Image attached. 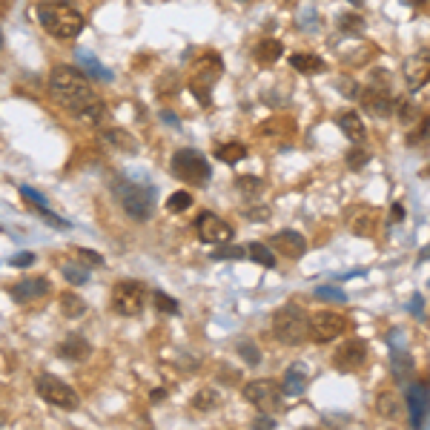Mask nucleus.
<instances>
[{"instance_id": "f257e3e1", "label": "nucleus", "mask_w": 430, "mask_h": 430, "mask_svg": "<svg viewBox=\"0 0 430 430\" xmlns=\"http://www.w3.org/2000/svg\"><path fill=\"white\" fill-rule=\"evenodd\" d=\"M49 92H52V98H55L57 106L75 112V115L87 104L95 101L92 78L87 75L84 69H75V66H55L52 75H49Z\"/></svg>"}, {"instance_id": "f03ea898", "label": "nucleus", "mask_w": 430, "mask_h": 430, "mask_svg": "<svg viewBox=\"0 0 430 430\" xmlns=\"http://www.w3.org/2000/svg\"><path fill=\"white\" fill-rule=\"evenodd\" d=\"M35 15H38L40 26L57 40H72L84 29V15L72 4H66V0H46V4H40L35 9Z\"/></svg>"}, {"instance_id": "7ed1b4c3", "label": "nucleus", "mask_w": 430, "mask_h": 430, "mask_svg": "<svg viewBox=\"0 0 430 430\" xmlns=\"http://www.w3.org/2000/svg\"><path fill=\"white\" fill-rule=\"evenodd\" d=\"M112 192L118 198V204L123 206V212L135 221H150L153 215V198H155V189L150 184H138L132 178H123L118 175L112 181Z\"/></svg>"}, {"instance_id": "20e7f679", "label": "nucleus", "mask_w": 430, "mask_h": 430, "mask_svg": "<svg viewBox=\"0 0 430 430\" xmlns=\"http://www.w3.org/2000/svg\"><path fill=\"white\" fill-rule=\"evenodd\" d=\"M272 333L281 344L296 347L304 338H310V319L299 304H284L272 316Z\"/></svg>"}, {"instance_id": "39448f33", "label": "nucleus", "mask_w": 430, "mask_h": 430, "mask_svg": "<svg viewBox=\"0 0 430 430\" xmlns=\"http://www.w3.org/2000/svg\"><path fill=\"white\" fill-rule=\"evenodd\" d=\"M35 390H38V396H40L46 404H52V407H57V410L75 413V410L81 407V396L72 390L63 379H57V376H52V373H40V376L35 379Z\"/></svg>"}, {"instance_id": "423d86ee", "label": "nucleus", "mask_w": 430, "mask_h": 430, "mask_svg": "<svg viewBox=\"0 0 430 430\" xmlns=\"http://www.w3.org/2000/svg\"><path fill=\"white\" fill-rule=\"evenodd\" d=\"M170 167H172V175H175V178L187 181V184H192V187H206V184H209V175H212L209 161H206L198 150H178V153L172 155Z\"/></svg>"}, {"instance_id": "0eeeda50", "label": "nucleus", "mask_w": 430, "mask_h": 430, "mask_svg": "<svg viewBox=\"0 0 430 430\" xmlns=\"http://www.w3.org/2000/svg\"><path fill=\"white\" fill-rule=\"evenodd\" d=\"M221 72H224V63H221V57L215 55V52H209V55H204V57L198 60L195 75H192V81H189V89H192V95H195L204 106L209 104V92H212L215 81L221 78Z\"/></svg>"}, {"instance_id": "6e6552de", "label": "nucleus", "mask_w": 430, "mask_h": 430, "mask_svg": "<svg viewBox=\"0 0 430 430\" xmlns=\"http://www.w3.org/2000/svg\"><path fill=\"white\" fill-rule=\"evenodd\" d=\"M147 304V287L140 281H118L112 290V310L118 316H138Z\"/></svg>"}, {"instance_id": "1a4fd4ad", "label": "nucleus", "mask_w": 430, "mask_h": 430, "mask_svg": "<svg viewBox=\"0 0 430 430\" xmlns=\"http://www.w3.org/2000/svg\"><path fill=\"white\" fill-rule=\"evenodd\" d=\"M244 399L250 402V404H255L258 410H264V413H270V410H275V407H281V387L275 385V382H270V379H255V382H247L244 385Z\"/></svg>"}, {"instance_id": "9d476101", "label": "nucleus", "mask_w": 430, "mask_h": 430, "mask_svg": "<svg viewBox=\"0 0 430 430\" xmlns=\"http://www.w3.org/2000/svg\"><path fill=\"white\" fill-rule=\"evenodd\" d=\"M365 362H368V344L362 338H350L338 344V350L333 353V368L338 373H355L365 368Z\"/></svg>"}, {"instance_id": "9b49d317", "label": "nucleus", "mask_w": 430, "mask_h": 430, "mask_svg": "<svg viewBox=\"0 0 430 430\" xmlns=\"http://www.w3.org/2000/svg\"><path fill=\"white\" fill-rule=\"evenodd\" d=\"M358 101H362V109L370 112L373 118H387V115H393V109H396V101H393L390 92H387V81H385V84L373 81L370 87H365L362 92H358Z\"/></svg>"}, {"instance_id": "f8f14e48", "label": "nucleus", "mask_w": 430, "mask_h": 430, "mask_svg": "<svg viewBox=\"0 0 430 430\" xmlns=\"http://www.w3.org/2000/svg\"><path fill=\"white\" fill-rule=\"evenodd\" d=\"M344 330H347V319H344L341 313H327V310H321V313H316V316L310 319V338H313L316 344H327V341L344 336Z\"/></svg>"}, {"instance_id": "ddd939ff", "label": "nucleus", "mask_w": 430, "mask_h": 430, "mask_svg": "<svg viewBox=\"0 0 430 430\" xmlns=\"http://www.w3.org/2000/svg\"><path fill=\"white\" fill-rule=\"evenodd\" d=\"M195 230H198L204 244H227L233 238V227L224 219H219L215 212H209V209L201 212L195 219Z\"/></svg>"}, {"instance_id": "4468645a", "label": "nucleus", "mask_w": 430, "mask_h": 430, "mask_svg": "<svg viewBox=\"0 0 430 430\" xmlns=\"http://www.w3.org/2000/svg\"><path fill=\"white\" fill-rule=\"evenodd\" d=\"M407 413L413 427L424 424V416L430 413V382H413L407 387Z\"/></svg>"}, {"instance_id": "2eb2a0df", "label": "nucleus", "mask_w": 430, "mask_h": 430, "mask_svg": "<svg viewBox=\"0 0 430 430\" xmlns=\"http://www.w3.org/2000/svg\"><path fill=\"white\" fill-rule=\"evenodd\" d=\"M9 293L18 304H32V302H38L49 293V281L40 278V275H29V278H21L18 284H12Z\"/></svg>"}, {"instance_id": "dca6fc26", "label": "nucleus", "mask_w": 430, "mask_h": 430, "mask_svg": "<svg viewBox=\"0 0 430 430\" xmlns=\"http://www.w3.org/2000/svg\"><path fill=\"white\" fill-rule=\"evenodd\" d=\"M404 81H407V89H413V92L430 81V52L427 49H419L404 63Z\"/></svg>"}, {"instance_id": "f3484780", "label": "nucleus", "mask_w": 430, "mask_h": 430, "mask_svg": "<svg viewBox=\"0 0 430 430\" xmlns=\"http://www.w3.org/2000/svg\"><path fill=\"white\" fill-rule=\"evenodd\" d=\"M270 244H272V250L281 253L284 258H302V255L307 253V241H304V236L296 233V230H281V233H275Z\"/></svg>"}, {"instance_id": "a211bd4d", "label": "nucleus", "mask_w": 430, "mask_h": 430, "mask_svg": "<svg viewBox=\"0 0 430 430\" xmlns=\"http://www.w3.org/2000/svg\"><path fill=\"white\" fill-rule=\"evenodd\" d=\"M57 353H60V358H69V362H84V358L92 353V347L81 333H69L63 338V344L57 347Z\"/></svg>"}, {"instance_id": "6ab92c4d", "label": "nucleus", "mask_w": 430, "mask_h": 430, "mask_svg": "<svg viewBox=\"0 0 430 430\" xmlns=\"http://www.w3.org/2000/svg\"><path fill=\"white\" fill-rule=\"evenodd\" d=\"M307 390V370L304 365H293V368H287L284 379H281V393L284 396H302Z\"/></svg>"}, {"instance_id": "aec40b11", "label": "nucleus", "mask_w": 430, "mask_h": 430, "mask_svg": "<svg viewBox=\"0 0 430 430\" xmlns=\"http://www.w3.org/2000/svg\"><path fill=\"white\" fill-rule=\"evenodd\" d=\"M101 138H104V143H109V147L118 150V153H138V140H135L126 129L109 126V129L101 132Z\"/></svg>"}, {"instance_id": "412c9836", "label": "nucleus", "mask_w": 430, "mask_h": 430, "mask_svg": "<svg viewBox=\"0 0 430 430\" xmlns=\"http://www.w3.org/2000/svg\"><path fill=\"white\" fill-rule=\"evenodd\" d=\"M390 373H393L396 382H407L413 376V358H410L407 350L393 347V353H390Z\"/></svg>"}, {"instance_id": "4be33fe9", "label": "nucleus", "mask_w": 430, "mask_h": 430, "mask_svg": "<svg viewBox=\"0 0 430 430\" xmlns=\"http://www.w3.org/2000/svg\"><path fill=\"white\" fill-rule=\"evenodd\" d=\"M78 60H81V69L87 72V75H89L92 81H112V72H109L106 66H101V60H98L95 55H89V52L78 49Z\"/></svg>"}, {"instance_id": "5701e85b", "label": "nucleus", "mask_w": 430, "mask_h": 430, "mask_svg": "<svg viewBox=\"0 0 430 430\" xmlns=\"http://www.w3.org/2000/svg\"><path fill=\"white\" fill-rule=\"evenodd\" d=\"M338 129H341L350 140H365V135H368V129H365V123H362V115H358V112H344V115L338 118Z\"/></svg>"}, {"instance_id": "b1692460", "label": "nucleus", "mask_w": 430, "mask_h": 430, "mask_svg": "<svg viewBox=\"0 0 430 430\" xmlns=\"http://www.w3.org/2000/svg\"><path fill=\"white\" fill-rule=\"evenodd\" d=\"M402 399L393 393V390H385V393H379L376 396V413L379 416H385V419H399L402 416Z\"/></svg>"}, {"instance_id": "393cba45", "label": "nucleus", "mask_w": 430, "mask_h": 430, "mask_svg": "<svg viewBox=\"0 0 430 430\" xmlns=\"http://www.w3.org/2000/svg\"><path fill=\"white\" fill-rule=\"evenodd\" d=\"M281 52H284V46L275 40V38H264L258 46H255V60L261 63V66H270V63H275L278 57H281Z\"/></svg>"}, {"instance_id": "a878e982", "label": "nucleus", "mask_w": 430, "mask_h": 430, "mask_svg": "<svg viewBox=\"0 0 430 430\" xmlns=\"http://www.w3.org/2000/svg\"><path fill=\"white\" fill-rule=\"evenodd\" d=\"M215 158L224 161V164H238V161H244V158H247V147H244V143H238V140L221 143V147L215 150Z\"/></svg>"}, {"instance_id": "bb28decb", "label": "nucleus", "mask_w": 430, "mask_h": 430, "mask_svg": "<svg viewBox=\"0 0 430 430\" xmlns=\"http://www.w3.org/2000/svg\"><path fill=\"white\" fill-rule=\"evenodd\" d=\"M60 313L66 319H81L87 313V302L78 296V293H63L60 296Z\"/></svg>"}, {"instance_id": "cd10ccee", "label": "nucleus", "mask_w": 430, "mask_h": 430, "mask_svg": "<svg viewBox=\"0 0 430 430\" xmlns=\"http://www.w3.org/2000/svg\"><path fill=\"white\" fill-rule=\"evenodd\" d=\"M290 66L296 72H304V75H316V72H324V60L316 57V55H293L290 57Z\"/></svg>"}, {"instance_id": "c85d7f7f", "label": "nucleus", "mask_w": 430, "mask_h": 430, "mask_svg": "<svg viewBox=\"0 0 430 430\" xmlns=\"http://www.w3.org/2000/svg\"><path fill=\"white\" fill-rule=\"evenodd\" d=\"M219 393H215L212 387H204V390H198L195 396H192V407L198 410V413H209V410H215L219 407Z\"/></svg>"}, {"instance_id": "c756f323", "label": "nucleus", "mask_w": 430, "mask_h": 430, "mask_svg": "<svg viewBox=\"0 0 430 430\" xmlns=\"http://www.w3.org/2000/svg\"><path fill=\"white\" fill-rule=\"evenodd\" d=\"M60 272H63V278H66L69 284H75V287H81V284L89 281V270H87L84 264H75V261H63Z\"/></svg>"}, {"instance_id": "7c9ffc66", "label": "nucleus", "mask_w": 430, "mask_h": 430, "mask_svg": "<svg viewBox=\"0 0 430 430\" xmlns=\"http://www.w3.org/2000/svg\"><path fill=\"white\" fill-rule=\"evenodd\" d=\"M247 258H253V261H255V264H261V267H275V255H272V250H270L267 244H261V241L247 244Z\"/></svg>"}, {"instance_id": "2f4dec72", "label": "nucleus", "mask_w": 430, "mask_h": 430, "mask_svg": "<svg viewBox=\"0 0 430 430\" xmlns=\"http://www.w3.org/2000/svg\"><path fill=\"white\" fill-rule=\"evenodd\" d=\"M236 189H238L244 198H255V195L264 189V181L255 178V175H238V178H236Z\"/></svg>"}, {"instance_id": "473e14b6", "label": "nucleus", "mask_w": 430, "mask_h": 430, "mask_svg": "<svg viewBox=\"0 0 430 430\" xmlns=\"http://www.w3.org/2000/svg\"><path fill=\"white\" fill-rule=\"evenodd\" d=\"M236 350H238V355L244 358V362H247L250 368L261 365V350L255 347V341H250V338H241V341L236 344Z\"/></svg>"}, {"instance_id": "72a5a7b5", "label": "nucleus", "mask_w": 430, "mask_h": 430, "mask_svg": "<svg viewBox=\"0 0 430 430\" xmlns=\"http://www.w3.org/2000/svg\"><path fill=\"white\" fill-rule=\"evenodd\" d=\"M153 304H155V310L164 313V316H175V313H178V302H175L172 296H167L164 290H153Z\"/></svg>"}, {"instance_id": "f704fd0d", "label": "nucleus", "mask_w": 430, "mask_h": 430, "mask_svg": "<svg viewBox=\"0 0 430 430\" xmlns=\"http://www.w3.org/2000/svg\"><path fill=\"white\" fill-rule=\"evenodd\" d=\"M338 29H341L344 35L355 38V35L365 32V21H362V15H341V18H338Z\"/></svg>"}, {"instance_id": "c9c22d12", "label": "nucleus", "mask_w": 430, "mask_h": 430, "mask_svg": "<svg viewBox=\"0 0 430 430\" xmlns=\"http://www.w3.org/2000/svg\"><path fill=\"white\" fill-rule=\"evenodd\" d=\"M313 293H316V299H321V302H333V304H344V302H347V293L338 290V287H333V284L316 287Z\"/></svg>"}, {"instance_id": "e433bc0d", "label": "nucleus", "mask_w": 430, "mask_h": 430, "mask_svg": "<svg viewBox=\"0 0 430 430\" xmlns=\"http://www.w3.org/2000/svg\"><path fill=\"white\" fill-rule=\"evenodd\" d=\"M347 170H353V172H358V170H365L368 164H370V153H365V150H358V147H353L350 153H347Z\"/></svg>"}, {"instance_id": "4c0bfd02", "label": "nucleus", "mask_w": 430, "mask_h": 430, "mask_svg": "<svg viewBox=\"0 0 430 430\" xmlns=\"http://www.w3.org/2000/svg\"><path fill=\"white\" fill-rule=\"evenodd\" d=\"M350 230H353L355 236H373V230H376V224H373V215H370V212H365V215H355L353 224H350Z\"/></svg>"}, {"instance_id": "58836bf2", "label": "nucleus", "mask_w": 430, "mask_h": 430, "mask_svg": "<svg viewBox=\"0 0 430 430\" xmlns=\"http://www.w3.org/2000/svg\"><path fill=\"white\" fill-rule=\"evenodd\" d=\"M247 250L244 247H233V244H224L219 250H212V261H236V258H244Z\"/></svg>"}, {"instance_id": "ea45409f", "label": "nucleus", "mask_w": 430, "mask_h": 430, "mask_svg": "<svg viewBox=\"0 0 430 430\" xmlns=\"http://www.w3.org/2000/svg\"><path fill=\"white\" fill-rule=\"evenodd\" d=\"M192 206V195L189 192H172L170 198H167V209L170 212H184V209H189Z\"/></svg>"}, {"instance_id": "a19ab883", "label": "nucleus", "mask_w": 430, "mask_h": 430, "mask_svg": "<svg viewBox=\"0 0 430 430\" xmlns=\"http://www.w3.org/2000/svg\"><path fill=\"white\" fill-rule=\"evenodd\" d=\"M21 195L35 206V209H46V198L38 192V189H32V187H26V184H21Z\"/></svg>"}, {"instance_id": "79ce46f5", "label": "nucleus", "mask_w": 430, "mask_h": 430, "mask_svg": "<svg viewBox=\"0 0 430 430\" xmlns=\"http://www.w3.org/2000/svg\"><path fill=\"white\" fill-rule=\"evenodd\" d=\"M247 219L250 221H255V224H261V221H270V206H247Z\"/></svg>"}, {"instance_id": "37998d69", "label": "nucleus", "mask_w": 430, "mask_h": 430, "mask_svg": "<svg viewBox=\"0 0 430 430\" xmlns=\"http://www.w3.org/2000/svg\"><path fill=\"white\" fill-rule=\"evenodd\" d=\"M299 23H302L304 29H313V26H319V18H316V12H313V9H302Z\"/></svg>"}, {"instance_id": "c03bdc74", "label": "nucleus", "mask_w": 430, "mask_h": 430, "mask_svg": "<svg viewBox=\"0 0 430 430\" xmlns=\"http://www.w3.org/2000/svg\"><path fill=\"white\" fill-rule=\"evenodd\" d=\"M336 89H341V95H347V98H355V95H358L350 78H338V81H336Z\"/></svg>"}, {"instance_id": "a18cd8bd", "label": "nucleus", "mask_w": 430, "mask_h": 430, "mask_svg": "<svg viewBox=\"0 0 430 430\" xmlns=\"http://www.w3.org/2000/svg\"><path fill=\"white\" fill-rule=\"evenodd\" d=\"M430 135V121H424L421 126H419V132H413V135H407V143H419L421 138H427Z\"/></svg>"}, {"instance_id": "49530a36", "label": "nucleus", "mask_w": 430, "mask_h": 430, "mask_svg": "<svg viewBox=\"0 0 430 430\" xmlns=\"http://www.w3.org/2000/svg\"><path fill=\"white\" fill-rule=\"evenodd\" d=\"M78 255H81L84 261H89V264H95V267H101V264H104V258H101L98 253H92V250H78Z\"/></svg>"}, {"instance_id": "de8ad7c7", "label": "nucleus", "mask_w": 430, "mask_h": 430, "mask_svg": "<svg viewBox=\"0 0 430 430\" xmlns=\"http://www.w3.org/2000/svg\"><path fill=\"white\" fill-rule=\"evenodd\" d=\"M35 261V255L32 253H18L15 258H12V267H29Z\"/></svg>"}, {"instance_id": "09e8293b", "label": "nucleus", "mask_w": 430, "mask_h": 430, "mask_svg": "<svg viewBox=\"0 0 430 430\" xmlns=\"http://www.w3.org/2000/svg\"><path fill=\"white\" fill-rule=\"evenodd\" d=\"M410 313H413L416 319L424 316V302H421V296H413V299H410Z\"/></svg>"}, {"instance_id": "8fccbe9b", "label": "nucleus", "mask_w": 430, "mask_h": 430, "mask_svg": "<svg viewBox=\"0 0 430 430\" xmlns=\"http://www.w3.org/2000/svg\"><path fill=\"white\" fill-rule=\"evenodd\" d=\"M413 115H416V112H413V104H399V118H402L404 123H407Z\"/></svg>"}, {"instance_id": "3c124183", "label": "nucleus", "mask_w": 430, "mask_h": 430, "mask_svg": "<svg viewBox=\"0 0 430 430\" xmlns=\"http://www.w3.org/2000/svg\"><path fill=\"white\" fill-rule=\"evenodd\" d=\"M390 219H393V221H402V219H404V209H402V204H393V209H390Z\"/></svg>"}, {"instance_id": "603ef678", "label": "nucleus", "mask_w": 430, "mask_h": 430, "mask_svg": "<svg viewBox=\"0 0 430 430\" xmlns=\"http://www.w3.org/2000/svg\"><path fill=\"white\" fill-rule=\"evenodd\" d=\"M255 427H275V421H272L270 416H258V419H255Z\"/></svg>"}, {"instance_id": "864d4df0", "label": "nucleus", "mask_w": 430, "mask_h": 430, "mask_svg": "<svg viewBox=\"0 0 430 430\" xmlns=\"http://www.w3.org/2000/svg\"><path fill=\"white\" fill-rule=\"evenodd\" d=\"M167 396V390H153V402H161Z\"/></svg>"}, {"instance_id": "5fc2aeb1", "label": "nucleus", "mask_w": 430, "mask_h": 430, "mask_svg": "<svg viewBox=\"0 0 430 430\" xmlns=\"http://www.w3.org/2000/svg\"><path fill=\"white\" fill-rule=\"evenodd\" d=\"M6 424H9V419H6L4 413H0V427H6Z\"/></svg>"}, {"instance_id": "6e6d98bb", "label": "nucleus", "mask_w": 430, "mask_h": 430, "mask_svg": "<svg viewBox=\"0 0 430 430\" xmlns=\"http://www.w3.org/2000/svg\"><path fill=\"white\" fill-rule=\"evenodd\" d=\"M350 4H355V6H362V0H350Z\"/></svg>"}, {"instance_id": "4d7b16f0", "label": "nucleus", "mask_w": 430, "mask_h": 430, "mask_svg": "<svg viewBox=\"0 0 430 430\" xmlns=\"http://www.w3.org/2000/svg\"><path fill=\"white\" fill-rule=\"evenodd\" d=\"M0 49H4V35H0Z\"/></svg>"}]
</instances>
